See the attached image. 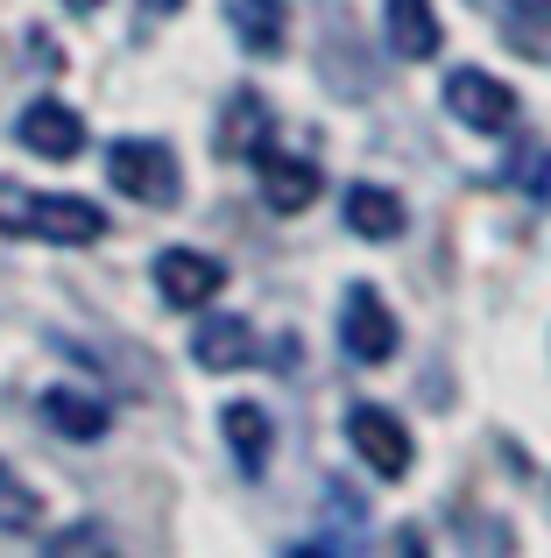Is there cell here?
<instances>
[{"label": "cell", "instance_id": "obj_17", "mask_svg": "<svg viewBox=\"0 0 551 558\" xmlns=\"http://www.w3.org/2000/svg\"><path fill=\"white\" fill-rule=\"evenodd\" d=\"M36 523H42V495L28 488L14 466H0V531H8V537H28Z\"/></svg>", "mask_w": 551, "mask_h": 558}, {"label": "cell", "instance_id": "obj_9", "mask_svg": "<svg viewBox=\"0 0 551 558\" xmlns=\"http://www.w3.org/2000/svg\"><path fill=\"white\" fill-rule=\"evenodd\" d=\"M255 170H262V198L276 205V213H304V205L318 198V163L311 156H283L269 149V142H255Z\"/></svg>", "mask_w": 551, "mask_h": 558}, {"label": "cell", "instance_id": "obj_7", "mask_svg": "<svg viewBox=\"0 0 551 558\" xmlns=\"http://www.w3.org/2000/svg\"><path fill=\"white\" fill-rule=\"evenodd\" d=\"M156 290H163V304H177V312H198V304H212L226 290V269L212 255H198V247H163V255H156Z\"/></svg>", "mask_w": 551, "mask_h": 558}, {"label": "cell", "instance_id": "obj_16", "mask_svg": "<svg viewBox=\"0 0 551 558\" xmlns=\"http://www.w3.org/2000/svg\"><path fill=\"white\" fill-rule=\"evenodd\" d=\"M502 184H510L516 191V198H551V149H544V142H516V149H510V163H502Z\"/></svg>", "mask_w": 551, "mask_h": 558}, {"label": "cell", "instance_id": "obj_11", "mask_svg": "<svg viewBox=\"0 0 551 558\" xmlns=\"http://www.w3.org/2000/svg\"><path fill=\"white\" fill-rule=\"evenodd\" d=\"M226 28H234L241 50L276 57L290 36V0H226Z\"/></svg>", "mask_w": 551, "mask_h": 558}, {"label": "cell", "instance_id": "obj_12", "mask_svg": "<svg viewBox=\"0 0 551 558\" xmlns=\"http://www.w3.org/2000/svg\"><path fill=\"white\" fill-rule=\"evenodd\" d=\"M346 227H354L360 241H396V233L411 227V213H403V198L389 184H354L346 191Z\"/></svg>", "mask_w": 551, "mask_h": 558}, {"label": "cell", "instance_id": "obj_20", "mask_svg": "<svg viewBox=\"0 0 551 558\" xmlns=\"http://www.w3.org/2000/svg\"><path fill=\"white\" fill-rule=\"evenodd\" d=\"M184 0H142V22H163V14H177Z\"/></svg>", "mask_w": 551, "mask_h": 558}, {"label": "cell", "instance_id": "obj_4", "mask_svg": "<svg viewBox=\"0 0 551 558\" xmlns=\"http://www.w3.org/2000/svg\"><path fill=\"white\" fill-rule=\"evenodd\" d=\"M396 318H389V304L375 298L368 283H354L346 290V312H340V347H346V361H360V368H382L389 354H396Z\"/></svg>", "mask_w": 551, "mask_h": 558}, {"label": "cell", "instance_id": "obj_2", "mask_svg": "<svg viewBox=\"0 0 551 558\" xmlns=\"http://www.w3.org/2000/svg\"><path fill=\"white\" fill-rule=\"evenodd\" d=\"M107 184L113 191H127V198H142V205H177V156L163 149L156 135H127V142H113L107 149Z\"/></svg>", "mask_w": 551, "mask_h": 558}, {"label": "cell", "instance_id": "obj_6", "mask_svg": "<svg viewBox=\"0 0 551 558\" xmlns=\"http://www.w3.org/2000/svg\"><path fill=\"white\" fill-rule=\"evenodd\" d=\"M14 142H22L28 156H42V163H71V156L85 149V121L64 99H28L22 121H14Z\"/></svg>", "mask_w": 551, "mask_h": 558}, {"label": "cell", "instance_id": "obj_8", "mask_svg": "<svg viewBox=\"0 0 551 558\" xmlns=\"http://www.w3.org/2000/svg\"><path fill=\"white\" fill-rule=\"evenodd\" d=\"M255 326L241 312H206L198 318V332H192V361L198 368H212V375H234V368H255Z\"/></svg>", "mask_w": 551, "mask_h": 558}, {"label": "cell", "instance_id": "obj_5", "mask_svg": "<svg viewBox=\"0 0 551 558\" xmlns=\"http://www.w3.org/2000/svg\"><path fill=\"white\" fill-rule=\"evenodd\" d=\"M445 113L474 135H502V128H516V93L488 71H453L445 78Z\"/></svg>", "mask_w": 551, "mask_h": 558}, {"label": "cell", "instance_id": "obj_10", "mask_svg": "<svg viewBox=\"0 0 551 558\" xmlns=\"http://www.w3.org/2000/svg\"><path fill=\"white\" fill-rule=\"evenodd\" d=\"M382 22H389V50H396L403 64H425V57H439L445 28H439V8H431V0H389Z\"/></svg>", "mask_w": 551, "mask_h": 558}, {"label": "cell", "instance_id": "obj_13", "mask_svg": "<svg viewBox=\"0 0 551 558\" xmlns=\"http://www.w3.org/2000/svg\"><path fill=\"white\" fill-rule=\"evenodd\" d=\"M220 424H226V446H234L241 474H262V466H269V446H276L269 410H262V403H226Z\"/></svg>", "mask_w": 551, "mask_h": 558}, {"label": "cell", "instance_id": "obj_14", "mask_svg": "<svg viewBox=\"0 0 551 558\" xmlns=\"http://www.w3.org/2000/svg\"><path fill=\"white\" fill-rule=\"evenodd\" d=\"M42 417H50V432H64V438H107L113 410L99 403V396H85V389H42Z\"/></svg>", "mask_w": 551, "mask_h": 558}, {"label": "cell", "instance_id": "obj_18", "mask_svg": "<svg viewBox=\"0 0 551 558\" xmlns=\"http://www.w3.org/2000/svg\"><path fill=\"white\" fill-rule=\"evenodd\" d=\"M262 121H269V107H262L255 93H241V99H234V113H226V128H220V149H226V156H248V149H255L248 128H262Z\"/></svg>", "mask_w": 551, "mask_h": 558}, {"label": "cell", "instance_id": "obj_1", "mask_svg": "<svg viewBox=\"0 0 551 558\" xmlns=\"http://www.w3.org/2000/svg\"><path fill=\"white\" fill-rule=\"evenodd\" d=\"M0 227L42 233V241H57V247H85V241L107 233V213H99L93 198H71V191H36V198H28L22 184H0Z\"/></svg>", "mask_w": 551, "mask_h": 558}, {"label": "cell", "instance_id": "obj_3", "mask_svg": "<svg viewBox=\"0 0 551 558\" xmlns=\"http://www.w3.org/2000/svg\"><path fill=\"white\" fill-rule=\"evenodd\" d=\"M346 446L368 460L375 481H403V474H411V452H417L396 410H375V403H360L354 417H346Z\"/></svg>", "mask_w": 551, "mask_h": 558}, {"label": "cell", "instance_id": "obj_15", "mask_svg": "<svg viewBox=\"0 0 551 558\" xmlns=\"http://www.w3.org/2000/svg\"><path fill=\"white\" fill-rule=\"evenodd\" d=\"M502 36H510L524 57L551 64V0H510V14H502Z\"/></svg>", "mask_w": 551, "mask_h": 558}, {"label": "cell", "instance_id": "obj_19", "mask_svg": "<svg viewBox=\"0 0 551 558\" xmlns=\"http://www.w3.org/2000/svg\"><path fill=\"white\" fill-rule=\"evenodd\" d=\"M50 551H107V537H99L93 523H78L71 537H50Z\"/></svg>", "mask_w": 551, "mask_h": 558}, {"label": "cell", "instance_id": "obj_21", "mask_svg": "<svg viewBox=\"0 0 551 558\" xmlns=\"http://www.w3.org/2000/svg\"><path fill=\"white\" fill-rule=\"evenodd\" d=\"M64 8H71V14H93V8H99V0H64Z\"/></svg>", "mask_w": 551, "mask_h": 558}]
</instances>
